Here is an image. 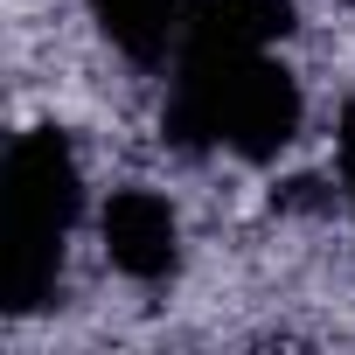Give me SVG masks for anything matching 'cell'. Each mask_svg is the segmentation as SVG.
<instances>
[{
	"label": "cell",
	"instance_id": "1",
	"mask_svg": "<svg viewBox=\"0 0 355 355\" xmlns=\"http://www.w3.org/2000/svg\"><path fill=\"white\" fill-rule=\"evenodd\" d=\"M300 84L272 49H237V42H182V77L167 98V139L189 153H237V160H272L300 132Z\"/></svg>",
	"mask_w": 355,
	"mask_h": 355
},
{
	"label": "cell",
	"instance_id": "2",
	"mask_svg": "<svg viewBox=\"0 0 355 355\" xmlns=\"http://www.w3.org/2000/svg\"><path fill=\"white\" fill-rule=\"evenodd\" d=\"M84 209V174L63 125H28L0 160V306L35 313L63 279V244Z\"/></svg>",
	"mask_w": 355,
	"mask_h": 355
},
{
	"label": "cell",
	"instance_id": "3",
	"mask_svg": "<svg viewBox=\"0 0 355 355\" xmlns=\"http://www.w3.org/2000/svg\"><path fill=\"white\" fill-rule=\"evenodd\" d=\"M105 258L112 272H125L132 286H160L182 265V223H174L167 196L153 189H119L105 202Z\"/></svg>",
	"mask_w": 355,
	"mask_h": 355
},
{
	"label": "cell",
	"instance_id": "4",
	"mask_svg": "<svg viewBox=\"0 0 355 355\" xmlns=\"http://www.w3.org/2000/svg\"><path fill=\"white\" fill-rule=\"evenodd\" d=\"M189 15H196L189 0H91V21L132 63H160L174 42L189 35Z\"/></svg>",
	"mask_w": 355,
	"mask_h": 355
},
{
	"label": "cell",
	"instance_id": "5",
	"mask_svg": "<svg viewBox=\"0 0 355 355\" xmlns=\"http://www.w3.org/2000/svg\"><path fill=\"white\" fill-rule=\"evenodd\" d=\"M293 28V0H196L182 42H237V49H272Z\"/></svg>",
	"mask_w": 355,
	"mask_h": 355
},
{
	"label": "cell",
	"instance_id": "6",
	"mask_svg": "<svg viewBox=\"0 0 355 355\" xmlns=\"http://www.w3.org/2000/svg\"><path fill=\"white\" fill-rule=\"evenodd\" d=\"M341 189H348V202H355V98L341 105Z\"/></svg>",
	"mask_w": 355,
	"mask_h": 355
}]
</instances>
